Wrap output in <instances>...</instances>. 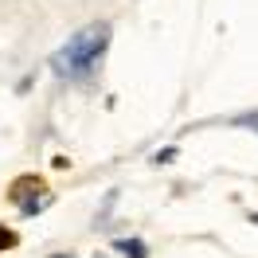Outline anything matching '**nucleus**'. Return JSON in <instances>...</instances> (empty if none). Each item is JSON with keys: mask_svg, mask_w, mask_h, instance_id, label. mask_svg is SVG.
Returning <instances> with one entry per match:
<instances>
[{"mask_svg": "<svg viewBox=\"0 0 258 258\" xmlns=\"http://www.w3.org/2000/svg\"><path fill=\"white\" fill-rule=\"evenodd\" d=\"M12 246H16V235H12L8 227L0 223V254H4V250H12Z\"/></svg>", "mask_w": 258, "mask_h": 258, "instance_id": "obj_3", "label": "nucleus"}, {"mask_svg": "<svg viewBox=\"0 0 258 258\" xmlns=\"http://www.w3.org/2000/svg\"><path fill=\"white\" fill-rule=\"evenodd\" d=\"M113 246H117L125 258H149V246H145L141 239H117Z\"/></svg>", "mask_w": 258, "mask_h": 258, "instance_id": "obj_2", "label": "nucleus"}, {"mask_svg": "<svg viewBox=\"0 0 258 258\" xmlns=\"http://www.w3.org/2000/svg\"><path fill=\"white\" fill-rule=\"evenodd\" d=\"M51 258H75V254H51Z\"/></svg>", "mask_w": 258, "mask_h": 258, "instance_id": "obj_7", "label": "nucleus"}, {"mask_svg": "<svg viewBox=\"0 0 258 258\" xmlns=\"http://www.w3.org/2000/svg\"><path fill=\"white\" fill-rule=\"evenodd\" d=\"M153 161H157V164H168V161H176V145H168V149H157V153H153Z\"/></svg>", "mask_w": 258, "mask_h": 258, "instance_id": "obj_4", "label": "nucleus"}, {"mask_svg": "<svg viewBox=\"0 0 258 258\" xmlns=\"http://www.w3.org/2000/svg\"><path fill=\"white\" fill-rule=\"evenodd\" d=\"M106 47H110V24H90L79 35H71V43L63 51H55L51 67L63 79H90L98 59L106 55Z\"/></svg>", "mask_w": 258, "mask_h": 258, "instance_id": "obj_1", "label": "nucleus"}, {"mask_svg": "<svg viewBox=\"0 0 258 258\" xmlns=\"http://www.w3.org/2000/svg\"><path fill=\"white\" fill-rule=\"evenodd\" d=\"M250 223H254V227H258V211H254V215H250Z\"/></svg>", "mask_w": 258, "mask_h": 258, "instance_id": "obj_6", "label": "nucleus"}, {"mask_svg": "<svg viewBox=\"0 0 258 258\" xmlns=\"http://www.w3.org/2000/svg\"><path fill=\"white\" fill-rule=\"evenodd\" d=\"M239 125H250V129L258 133V110H254V113H246V117H239Z\"/></svg>", "mask_w": 258, "mask_h": 258, "instance_id": "obj_5", "label": "nucleus"}]
</instances>
